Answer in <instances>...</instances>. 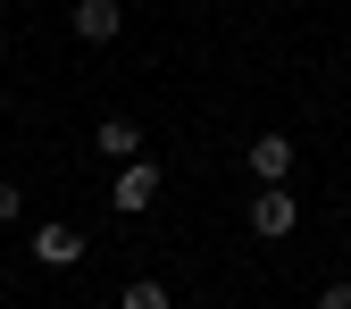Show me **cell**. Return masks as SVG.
<instances>
[{"instance_id": "obj_1", "label": "cell", "mask_w": 351, "mask_h": 309, "mask_svg": "<svg viewBox=\"0 0 351 309\" xmlns=\"http://www.w3.org/2000/svg\"><path fill=\"white\" fill-rule=\"evenodd\" d=\"M243 226H251L259 243H285V234L301 226V201H293V184H259V201L243 209Z\"/></svg>"}, {"instance_id": "obj_2", "label": "cell", "mask_w": 351, "mask_h": 309, "mask_svg": "<svg viewBox=\"0 0 351 309\" xmlns=\"http://www.w3.org/2000/svg\"><path fill=\"white\" fill-rule=\"evenodd\" d=\"M159 201V159H117V175H109V209L117 217H143Z\"/></svg>"}, {"instance_id": "obj_3", "label": "cell", "mask_w": 351, "mask_h": 309, "mask_svg": "<svg viewBox=\"0 0 351 309\" xmlns=\"http://www.w3.org/2000/svg\"><path fill=\"white\" fill-rule=\"evenodd\" d=\"M243 167L259 175V184H293V167H301V151H293V134H251Z\"/></svg>"}, {"instance_id": "obj_4", "label": "cell", "mask_w": 351, "mask_h": 309, "mask_svg": "<svg viewBox=\"0 0 351 309\" xmlns=\"http://www.w3.org/2000/svg\"><path fill=\"white\" fill-rule=\"evenodd\" d=\"M67 34L101 51V42H117V34H125V9H117V0H75V9H67Z\"/></svg>"}, {"instance_id": "obj_5", "label": "cell", "mask_w": 351, "mask_h": 309, "mask_svg": "<svg viewBox=\"0 0 351 309\" xmlns=\"http://www.w3.org/2000/svg\"><path fill=\"white\" fill-rule=\"evenodd\" d=\"M34 259L42 268H75L84 259V226H34Z\"/></svg>"}, {"instance_id": "obj_6", "label": "cell", "mask_w": 351, "mask_h": 309, "mask_svg": "<svg viewBox=\"0 0 351 309\" xmlns=\"http://www.w3.org/2000/svg\"><path fill=\"white\" fill-rule=\"evenodd\" d=\"M93 151H101V159H143V125H134V117H101V125H93Z\"/></svg>"}, {"instance_id": "obj_7", "label": "cell", "mask_w": 351, "mask_h": 309, "mask_svg": "<svg viewBox=\"0 0 351 309\" xmlns=\"http://www.w3.org/2000/svg\"><path fill=\"white\" fill-rule=\"evenodd\" d=\"M117 309H176V293H167L159 276H134V284L117 293Z\"/></svg>"}, {"instance_id": "obj_8", "label": "cell", "mask_w": 351, "mask_h": 309, "mask_svg": "<svg viewBox=\"0 0 351 309\" xmlns=\"http://www.w3.org/2000/svg\"><path fill=\"white\" fill-rule=\"evenodd\" d=\"M17 217H25V193L9 184V175H0V226H17Z\"/></svg>"}, {"instance_id": "obj_9", "label": "cell", "mask_w": 351, "mask_h": 309, "mask_svg": "<svg viewBox=\"0 0 351 309\" xmlns=\"http://www.w3.org/2000/svg\"><path fill=\"white\" fill-rule=\"evenodd\" d=\"M310 309H351V284H343V276H335V284H318V301H310Z\"/></svg>"}]
</instances>
